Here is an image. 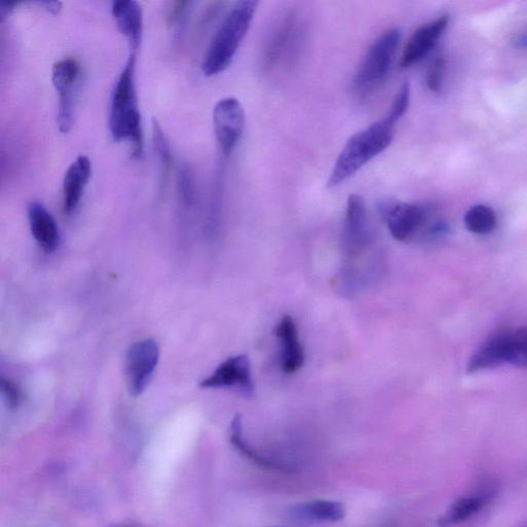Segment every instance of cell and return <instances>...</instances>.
Wrapping results in <instances>:
<instances>
[{"label":"cell","instance_id":"obj_24","mask_svg":"<svg viewBox=\"0 0 527 527\" xmlns=\"http://www.w3.org/2000/svg\"><path fill=\"white\" fill-rule=\"evenodd\" d=\"M409 102L410 86L408 83H405L397 93L391 105V109L386 116H389L394 121L398 122L408 110Z\"/></svg>","mask_w":527,"mask_h":527},{"label":"cell","instance_id":"obj_13","mask_svg":"<svg viewBox=\"0 0 527 527\" xmlns=\"http://www.w3.org/2000/svg\"><path fill=\"white\" fill-rule=\"evenodd\" d=\"M498 494L499 487L496 483L486 482L480 485L470 494L453 502L439 518V526L450 527L468 521L493 503Z\"/></svg>","mask_w":527,"mask_h":527},{"label":"cell","instance_id":"obj_4","mask_svg":"<svg viewBox=\"0 0 527 527\" xmlns=\"http://www.w3.org/2000/svg\"><path fill=\"white\" fill-rule=\"evenodd\" d=\"M379 208L390 233L398 241L408 242L416 238L434 241L449 232L444 221L434 218L431 206L388 200L383 201Z\"/></svg>","mask_w":527,"mask_h":527},{"label":"cell","instance_id":"obj_7","mask_svg":"<svg viewBox=\"0 0 527 527\" xmlns=\"http://www.w3.org/2000/svg\"><path fill=\"white\" fill-rule=\"evenodd\" d=\"M83 69L74 58L57 61L52 68V82L58 94L57 123L62 133L72 129Z\"/></svg>","mask_w":527,"mask_h":527},{"label":"cell","instance_id":"obj_25","mask_svg":"<svg viewBox=\"0 0 527 527\" xmlns=\"http://www.w3.org/2000/svg\"><path fill=\"white\" fill-rule=\"evenodd\" d=\"M179 193L182 201L186 205H190L194 200V179L191 169L187 166L183 167L180 173Z\"/></svg>","mask_w":527,"mask_h":527},{"label":"cell","instance_id":"obj_2","mask_svg":"<svg viewBox=\"0 0 527 527\" xmlns=\"http://www.w3.org/2000/svg\"><path fill=\"white\" fill-rule=\"evenodd\" d=\"M396 123L385 116L381 121L350 137L334 165L328 187L340 186L388 149L393 142Z\"/></svg>","mask_w":527,"mask_h":527},{"label":"cell","instance_id":"obj_8","mask_svg":"<svg viewBox=\"0 0 527 527\" xmlns=\"http://www.w3.org/2000/svg\"><path fill=\"white\" fill-rule=\"evenodd\" d=\"M300 42L297 12L290 10L276 21L268 34L262 57L266 72H272L285 61L292 62Z\"/></svg>","mask_w":527,"mask_h":527},{"label":"cell","instance_id":"obj_6","mask_svg":"<svg viewBox=\"0 0 527 527\" xmlns=\"http://www.w3.org/2000/svg\"><path fill=\"white\" fill-rule=\"evenodd\" d=\"M400 40L401 32L392 28L382 33L372 44L354 79V87L359 94L374 92L389 77Z\"/></svg>","mask_w":527,"mask_h":527},{"label":"cell","instance_id":"obj_29","mask_svg":"<svg viewBox=\"0 0 527 527\" xmlns=\"http://www.w3.org/2000/svg\"><path fill=\"white\" fill-rule=\"evenodd\" d=\"M520 527H527V522L521 525Z\"/></svg>","mask_w":527,"mask_h":527},{"label":"cell","instance_id":"obj_14","mask_svg":"<svg viewBox=\"0 0 527 527\" xmlns=\"http://www.w3.org/2000/svg\"><path fill=\"white\" fill-rule=\"evenodd\" d=\"M449 23L447 15L419 27L404 47L400 66L409 68L423 60L438 44Z\"/></svg>","mask_w":527,"mask_h":527},{"label":"cell","instance_id":"obj_16","mask_svg":"<svg viewBox=\"0 0 527 527\" xmlns=\"http://www.w3.org/2000/svg\"><path fill=\"white\" fill-rule=\"evenodd\" d=\"M92 174L90 159L79 156L65 172L62 184V209L64 215H72L80 204Z\"/></svg>","mask_w":527,"mask_h":527},{"label":"cell","instance_id":"obj_12","mask_svg":"<svg viewBox=\"0 0 527 527\" xmlns=\"http://www.w3.org/2000/svg\"><path fill=\"white\" fill-rule=\"evenodd\" d=\"M214 129L222 154L229 157L242 136L245 114L241 103L234 97L220 100L214 109Z\"/></svg>","mask_w":527,"mask_h":527},{"label":"cell","instance_id":"obj_17","mask_svg":"<svg viewBox=\"0 0 527 527\" xmlns=\"http://www.w3.org/2000/svg\"><path fill=\"white\" fill-rule=\"evenodd\" d=\"M27 212L33 238L46 253H54L60 244V232L54 217L40 201L30 202Z\"/></svg>","mask_w":527,"mask_h":527},{"label":"cell","instance_id":"obj_21","mask_svg":"<svg viewBox=\"0 0 527 527\" xmlns=\"http://www.w3.org/2000/svg\"><path fill=\"white\" fill-rule=\"evenodd\" d=\"M465 225L473 234L487 235L497 228L498 218L493 208L487 205H475L468 210Z\"/></svg>","mask_w":527,"mask_h":527},{"label":"cell","instance_id":"obj_10","mask_svg":"<svg viewBox=\"0 0 527 527\" xmlns=\"http://www.w3.org/2000/svg\"><path fill=\"white\" fill-rule=\"evenodd\" d=\"M160 359V349L153 339L131 345L126 356V375L130 394L142 395L150 384Z\"/></svg>","mask_w":527,"mask_h":527},{"label":"cell","instance_id":"obj_26","mask_svg":"<svg viewBox=\"0 0 527 527\" xmlns=\"http://www.w3.org/2000/svg\"><path fill=\"white\" fill-rule=\"evenodd\" d=\"M2 394L5 403L10 409H17L22 402V393L18 385L11 379L2 378Z\"/></svg>","mask_w":527,"mask_h":527},{"label":"cell","instance_id":"obj_15","mask_svg":"<svg viewBox=\"0 0 527 527\" xmlns=\"http://www.w3.org/2000/svg\"><path fill=\"white\" fill-rule=\"evenodd\" d=\"M275 335L280 344L281 369L288 375L297 373L304 365L305 354L292 316H283L276 326Z\"/></svg>","mask_w":527,"mask_h":527},{"label":"cell","instance_id":"obj_23","mask_svg":"<svg viewBox=\"0 0 527 527\" xmlns=\"http://www.w3.org/2000/svg\"><path fill=\"white\" fill-rule=\"evenodd\" d=\"M445 64L444 57L439 55L432 61L428 69L427 86L434 93H439L442 90Z\"/></svg>","mask_w":527,"mask_h":527},{"label":"cell","instance_id":"obj_18","mask_svg":"<svg viewBox=\"0 0 527 527\" xmlns=\"http://www.w3.org/2000/svg\"><path fill=\"white\" fill-rule=\"evenodd\" d=\"M116 23L129 44L130 53L138 52L143 39L144 14L135 0H117L112 5Z\"/></svg>","mask_w":527,"mask_h":527},{"label":"cell","instance_id":"obj_28","mask_svg":"<svg viewBox=\"0 0 527 527\" xmlns=\"http://www.w3.org/2000/svg\"><path fill=\"white\" fill-rule=\"evenodd\" d=\"M514 43L519 48H527V34L520 35Z\"/></svg>","mask_w":527,"mask_h":527},{"label":"cell","instance_id":"obj_20","mask_svg":"<svg viewBox=\"0 0 527 527\" xmlns=\"http://www.w3.org/2000/svg\"><path fill=\"white\" fill-rule=\"evenodd\" d=\"M243 437L242 419L241 416L237 415L234 417L231 425V442L242 454L259 466L267 469L283 472H292L294 470V467L288 463L267 459L265 455L255 450L245 441Z\"/></svg>","mask_w":527,"mask_h":527},{"label":"cell","instance_id":"obj_3","mask_svg":"<svg viewBox=\"0 0 527 527\" xmlns=\"http://www.w3.org/2000/svg\"><path fill=\"white\" fill-rule=\"evenodd\" d=\"M258 5L259 3L254 0H244L230 9L203 57L201 69L205 76L219 75L232 63L251 27Z\"/></svg>","mask_w":527,"mask_h":527},{"label":"cell","instance_id":"obj_11","mask_svg":"<svg viewBox=\"0 0 527 527\" xmlns=\"http://www.w3.org/2000/svg\"><path fill=\"white\" fill-rule=\"evenodd\" d=\"M200 388L233 389L244 397H253L255 383L249 357L240 355L227 359L212 375L200 382Z\"/></svg>","mask_w":527,"mask_h":527},{"label":"cell","instance_id":"obj_5","mask_svg":"<svg viewBox=\"0 0 527 527\" xmlns=\"http://www.w3.org/2000/svg\"><path fill=\"white\" fill-rule=\"evenodd\" d=\"M506 365L527 370V327L490 336L470 358L467 372L473 374Z\"/></svg>","mask_w":527,"mask_h":527},{"label":"cell","instance_id":"obj_19","mask_svg":"<svg viewBox=\"0 0 527 527\" xmlns=\"http://www.w3.org/2000/svg\"><path fill=\"white\" fill-rule=\"evenodd\" d=\"M290 513L295 519L305 522H337L345 517L346 508L340 502L316 500L296 505Z\"/></svg>","mask_w":527,"mask_h":527},{"label":"cell","instance_id":"obj_22","mask_svg":"<svg viewBox=\"0 0 527 527\" xmlns=\"http://www.w3.org/2000/svg\"><path fill=\"white\" fill-rule=\"evenodd\" d=\"M153 139L155 152L159 161L160 192L163 193L170 175L172 155L166 134L156 120L153 121Z\"/></svg>","mask_w":527,"mask_h":527},{"label":"cell","instance_id":"obj_9","mask_svg":"<svg viewBox=\"0 0 527 527\" xmlns=\"http://www.w3.org/2000/svg\"><path fill=\"white\" fill-rule=\"evenodd\" d=\"M372 243V231L362 196L348 197L342 232V251L349 261L362 257Z\"/></svg>","mask_w":527,"mask_h":527},{"label":"cell","instance_id":"obj_27","mask_svg":"<svg viewBox=\"0 0 527 527\" xmlns=\"http://www.w3.org/2000/svg\"><path fill=\"white\" fill-rule=\"evenodd\" d=\"M188 2H177L173 3L168 10L167 20L169 24L178 22L186 13Z\"/></svg>","mask_w":527,"mask_h":527},{"label":"cell","instance_id":"obj_1","mask_svg":"<svg viewBox=\"0 0 527 527\" xmlns=\"http://www.w3.org/2000/svg\"><path fill=\"white\" fill-rule=\"evenodd\" d=\"M136 56L129 53L113 89L109 125L116 142H128L133 158L140 159L144 153V132L136 90Z\"/></svg>","mask_w":527,"mask_h":527}]
</instances>
